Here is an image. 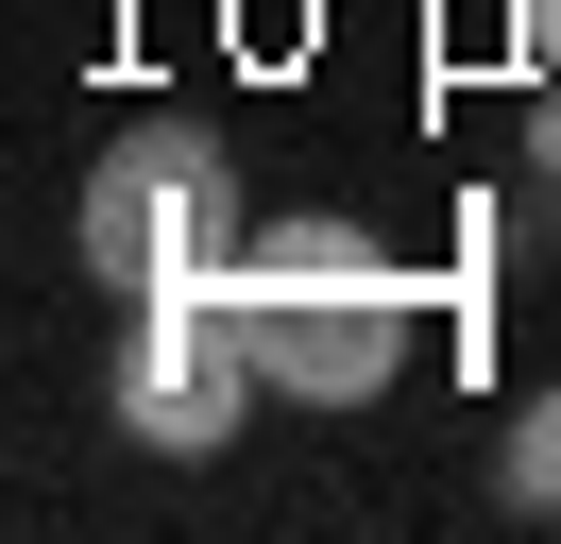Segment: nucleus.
I'll use <instances>...</instances> for the list:
<instances>
[{"label": "nucleus", "instance_id": "nucleus-2", "mask_svg": "<svg viewBox=\"0 0 561 544\" xmlns=\"http://www.w3.org/2000/svg\"><path fill=\"white\" fill-rule=\"evenodd\" d=\"M239 188H221V136L187 120H137L103 170H85V272H103L119 306L137 290H239Z\"/></svg>", "mask_w": 561, "mask_h": 544}, {"label": "nucleus", "instance_id": "nucleus-1", "mask_svg": "<svg viewBox=\"0 0 561 544\" xmlns=\"http://www.w3.org/2000/svg\"><path fill=\"white\" fill-rule=\"evenodd\" d=\"M239 324H255V358H273L289 408H375L391 374H409V272L375 256V222L289 204L239 256Z\"/></svg>", "mask_w": 561, "mask_h": 544}, {"label": "nucleus", "instance_id": "nucleus-6", "mask_svg": "<svg viewBox=\"0 0 561 544\" xmlns=\"http://www.w3.org/2000/svg\"><path fill=\"white\" fill-rule=\"evenodd\" d=\"M527 170H561V86H545V102H527Z\"/></svg>", "mask_w": 561, "mask_h": 544}, {"label": "nucleus", "instance_id": "nucleus-4", "mask_svg": "<svg viewBox=\"0 0 561 544\" xmlns=\"http://www.w3.org/2000/svg\"><path fill=\"white\" fill-rule=\"evenodd\" d=\"M511 510H561V392L511 408Z\"/></svg>", "mask_w": 561, "mask_h": 544}, {"label": "nucleus", "instance_id": "nucleus-3", "mask_svg": "<svg viewBox=\"0 0 561 544\" xmlns=\"http://www.w3.org/2000/svg\"><path fill=\"white\" fill-rule=\"evenodd\" d=\"M255 392H273V358H255L239 290H137V306H119V358H103L119 442L205 460V442H239V408H255Z\"/></svg>", "mask_w": 561, "mask_h": 544}, {"label": "nucleus", "instance_id": "nucleus-5", "mask_svg": "<svg viewBox=\"0 0 561 544\" xmlns=\"http://www.w3.org/2000/svg\"><path fill=\"white\" fill-rule=\"evenodd\" d=\"M511 34H527V68L561 86V0H511Z\"/></svg>", "mask_w": 561, "mask_h": 544}]
</instances>
